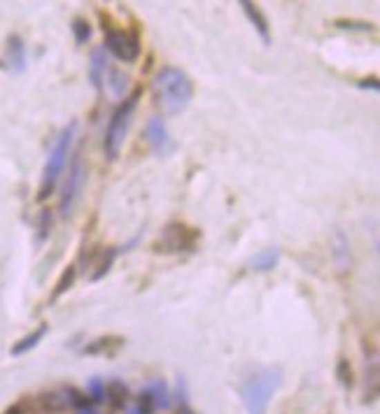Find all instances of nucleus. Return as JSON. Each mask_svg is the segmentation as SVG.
Returning <instances> with one entry per match:
<instances>
[{"instance_id":"obj_1","label":"nucleus","mask_w":380,"mask_h":414,"mask_svg":"<svg viewBox=\"0 0 380 414\" xmlns=\"http://www.w3.org/2000/svg\"><path fill=\"white\" fill-rule=\"evenodd\" d=\"M152 93L154 103L159 110H164V115H180L194 98V81L182 68L164 66L152 79Z\"/></svg>"},{"instance_id":"obj_2","label":"nucleus","mask_w":380,"mask_h":414,"mask_svg":"<svg viewBox=\"0 0 380 414\" xmlns=\"http://www.w3.org/2000/svg\"><path fill=\"white\" fill-rule=\"evenodd\" d=\"M75 130H77V124H68V126L61 130L56 142L52 144V152L47 156L45 170H42V179L40 186H37V200H47L56 189V181H59L61 172L66 170V163L70 159V149H73V140H75Z\"/></svg>"},{"instance_id":"obj_3","label":"nucleus","mask_w":380,"mask_h":414,"mask_svg":"<svg viewBox=\"0 0 380 414\" xmlns=\"http://www.w3.org/2000/svg\"><path fill=\"white\" fill-rule=\"evenodd\" d=\"M280 384V370L278 368H264L250 375L240 384V398L245 403V410L250 414H264L269 410V403Z\"/></svg>"},{"instance_id":"obj_4","label":"nucleus","mask_w":380,"mask_h":414,"mask_svg":"<svg viewBox=\"0 0 380 414\" xmlns=\"http://www.w3.org/2000/svg\"><path fill=\"white\" fill-rule=\"evenodd\" d=\"M140 96H142V89H135L131 96L124 98V103L120 105V108L112 112L108 130H105V142H103L105 156H108L110 161L117 159V154H120L122 142H124V137H126L129 126H131V117H133L135 108H138Z\"/></svg>"},{"instance_id":"obj_5","label":"nucleus","mask_w":380,"mask_h":414,"mask_svg":"<svg viewBox=\"0 0 380 414\" xmlns=\"http://www.w3.org/2000/svg\"><path fill=\"white\" fill-rule=\"evenodd\" d=\"M101 21H103V33H105V49L115 56V59L124 61V63H133V61L140 59V35L135 30H124L117 28L115 23L105 21L103 12H101Z\"/></svg>"},{"instance_id":"obj_6","label":"nucleus","mask_w":380,"mask_h":414,"mask_svg":"<svg viewBox=\"0 0 380 414\" xmlns=\"http://www.w3.org/2000/svg\"><path fill=\"white\" fill-rule=\"evenodd\" d=\"M198 237H201L198 228H191V226H187L182 221H171L152 247H154V252H159V254L191 252V249L196 247Z\"/></svg>"},{"instance_id":"obj_7","label":"nucleus","mask_w":380,"mask_h":414,"mask_svg":"<svg viewBox=\"0 0 380 414\" xmlns=\"http://www.w3.org/2000/svg\"><path fill=\"white\" fill-rule=\"evenodd\" d=\"M84 177H86L84 163L79 156H75V161L70 163V172H68V179L64 184V191H61V200H59L61 217H70L73 207L79 198V191H82V186H84Z\"/></svg>"},{"instance_id":"obj_8","label":"nucleus","mask_w":380,"mask_h":414,"mask_svg":"<svg viewBox=\"0 0 380 414\" xmlns=\"http://www.w3.org/2000/svg\"><path fill=\"white\" fill-rule=\"evenodd\" d=\"M145 137H147V142L152 144V149L159 156H168V154L173 152V149H175V144H173L171 135H168L166 124L161 121V119H149L147 126H145Z\"/></svg>"},{"instance_id":"obj_9","label":"nucleus","mask_w":380,"mask_h":414,"mask_svg":"<svg viewBox=\"0 0 380 414\" xmlns=\"http://www.w3.org/2000/svg\"><path fill=\"white\" fill-rule=\"evenodd\" d=\"M243 12H245V17L250 19V23L254 26V30H257V35L261 37V42L264 45H271V28H269V19L264 17V12H261L257 5L254 3H240Z\"/></svg>"},{"instance_id":"obj_10","label":"nucleus","mask_w":380,"mask_h":414,"mask_svg":"<svg viewBox=\"0 0 380 414\" xmlns=\"http://www.w3.org/2000/svg\"><path fill=\"white\" fill-rule=\"evenodd\" d=\"M103 388H105V400H108V405L112 407V410H124V407H126V400L131 396V391L122 379L103 382Z\"/></svg>"},{"instance_id":"obj_11","label":"nucleus","mask_w":380,"mask_h":414,"mask_svg":"<svg viewBox=\"0 0 380 414\" xmlns=\"http://www.w3.org/2000/svg\"><path fill=\"white\" fill-rule=\"evenodd\" d=\"M8 63L12 70L21 72L26 68V45L19 35H10L8 40Z\"/></svg>"},{"instance_id":"obj_12","label":"nucleus","mask_w":380,"mask_h":414,"mask_svg":"<svg viewBox=\"0 0 380 414\" xmlns=\"http://www.w3.org/2000/svg\"><path fill=\"white\" fill-rule=\"evenodd\" d=\"M37 405L45 414H61L68 410V403H66V396L64 391H45L37 396Z\"/></svg>"},{"instance_id":"obj_13","label":"nucleus","mask_w":380,"mask_h":414,"mask_svg":"<svg viewBox=\"0 0 380 414\" xmlns=\"http://www.w3.org/2000/svg\"><path fill=\"white\" fill-rule=\"evenodd\" d=\"M75 279H77V266H68L64 273H61V277L56 279V284H54V291H52V296H49V303H56L64 293H68L73 288V284H75Z\"/></svg>"},{"instance_id":"obj_14","label":"nucleus","mask_w":380,"mask_h":414,"mask_svg":"<svg viewBox=\"0 0 380 414\" xmlns=\"http://www.w3.org/2000/svg\"><path fill=\"white\" fill-rule=\"evenodd\" d=\"M105 68H108V61H105V52L103 49H93L91 52V61H89V79L96 89L103 86V75Z\"/></svg>"},{"instance_id":"obj_15","label":"nucleus","mask_w":380,"mask_h":414,"mask_svg":"<svg viewBox=\"0 0 380 414\" xmlns=\"http://www.w3.org/2000/svg\"><path fill=\"white\" fill-rule=\"evenodd\" d=\"M278 261H280V249H264V252H259L250 261V268L254 273H269L278 266Z\"/></svg>"},{"instance_id":"obj_16","label":"nucleus","mask_w":380,"mask_h":414,"mask_svg":"<svg viewBox=\"0 0 380 414\" xmlns=\"http://www.w3.org/2000/svg\"><path fill=\"white\" fill-rule=\"evenodd\" d=\"M47 331H49L47 324L37 326L33 333H28L26 337H21V340H19V342L15 344V347H12V354H15V356H21V354H26V351L33 349V347H37V342H40L42 337L47 335Z\"/></svg>"},{"instance_id":"obj_17","label":"nucleus","mask_w":380,"mask_h":414,"mask_svg":"<svg viewBox=\"0 0 380 414\" xmlns=\"http://www.w3.org/2000/svg\"><path fill=\"white\" fill-rule=\"evenodd\" d=\"M124 342H126V340H124L122 335H105V337H98V340L89 342L82 351H84V354H105V351H112V349L122 347Z\"/></svg>"},{"instance_id":"obj_18","label":"nucleus","mask_w":380,"mask_h":414,"mask_svg":"<svg viewBox=\"0 0 380 414\" xmlns=\"http://www.w3.org/2000/svg\"><path fill=\"white\" fill-rule=\"evenodd\" d=\"M117 256H120V247H110V249H105V252L101 254V261L96 263V270L91 273V282L103 279L105 275L110 273V268H112V263H115Z\"/></svg>"},{"instance_id":"obj_19","label":"nucleus","mask_w":380,"mask_h":414,"mask_svg":"<svg viewBox=\"0 0 380 414\" xmlns=\"http://www.w3.org/2000/svg\"><path fill=\"white\" fill-rule=\"evenodd\" d=\"M70 30H73V37H75L77 45H86V42L91 40V33H93L89 19H84V17H75L73 23H70Z\"/></svg>"},{"instance_id":"obj_20","label":"nucleus","mask_w":380,"mask_h":414,"mask_svg":"<svg viewBox=\"0 0 380 414\" xmlns=\"http://www.w3.org/2000/svg\"><path fill=\"white\" fill-rule=\"evenodd\" d=\"M334 26L341 30H357V33H373L376 30L371 21H359V19H336Z\"/></svg>"},{"instance_id":"obj_21","label":"nucleus","mask_w":380,"mask_h":414,"mask_svg":"<svg viewBox=\"0 0 380 414\" xmlns=\"http://www.w3.org/2000/svg\"><path fill=\"white\" fill-rule=\"evenodd\" d=\"M336 377H339V382L345 388H350L354 384V370H352L350 361H348L345 356H341L339 363H336Z\"/></svg>"},{"instance_id":"obj_22","label":"nucleus","mask_w":380,"mask_h":414,"mask_svg":"<svg viewBox=\"0 0 380 414\" xmlns=\"http://www.w3.org/2000/svg\"><path fill=\"white\" fill-rule=\"evenodd\" d=\"M86 396H89V400H91V405H101L103 400H105V388H103V379H98V377H93V379H89V386H86Z\"/></svg>"},{"instance_id":"obj_23","label":"nucleus","mask_w":380,"mask_h":414,"mask_svg":"<svg viewBox=\"0 0 380 414\" xmlns=\"http://www.w3.org/2000/svg\"><path fill=\"white\" fill-rule=\"evenodd\" d=\"M37 230H40V240H45L52 230V210L40 212V221H37Z\"/></svg>"},{"instance_id":"obj_24","label":"nucleus","mask_w":380,"mask_h":414,"mask_svg":"<svg viewBox=\"0 0 380 414\" xmlns=\"http://www.w3.org/2000/svg\"><path fill=\"white\" fill-rule=\"evenodd\" d=\"M359 86H362V89H373V91H378V89H380L378 77H366V79L359 81Z\"/></svg>"},{"instance_id":"obj_25","label":"nucleus","mask_w":380,"mask_h":414,"mask_svg":"<svg viewBox=\"0 0 380 414\" xmlns=\"http://www.w3.org/2000/svg\"><path fill=\"white\" fill-rule=\"evenodd\" d=\"M5 414H26V403H17V405H12L10 410H5Z\"/></svg>"},{"instance_id":"obj_26","label":"nucleus","mask_w":380,"mask_h":414,"mask_svg":"<svg viewBox=\"0 0 380 414\" xmlns=\"http://www.w3.org/2000/svg\"><path fill=\"white\" fill-rule=\"evenodd\" d=\"M178 414H196V412H191V410H189V407H187V405H180Z\"/></svg>"},{"instance_id":"obj_27","label":"nucleus","mask_w":380,"mask_h":414,"mask_svg":"<svg viewBox=\"0 0 380 414\" xmlns=\"http://www.w3.org/2000/svg\"><path fill=\"white\" fill-rule=\"evenodd\" d=\"M77 414H98V412L93 410V407H89V410H82V412H77Z\"/></svg>"}]
</instances>
